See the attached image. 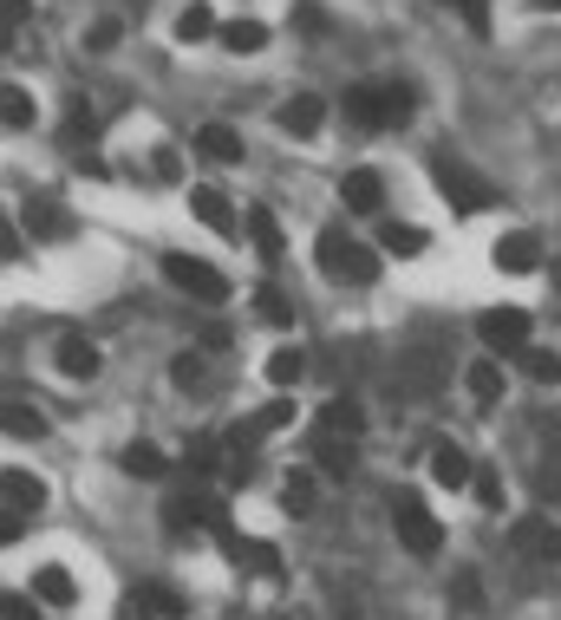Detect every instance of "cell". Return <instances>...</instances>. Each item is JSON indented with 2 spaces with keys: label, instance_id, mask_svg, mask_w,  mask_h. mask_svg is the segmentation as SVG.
I'll return each instance as SVG.
<instances>
[{
  "label": "cell",
  "instance_id": "cell-1",
  "mask_svg": "<svg viewBox=\"0 0 561 620\" xmlns=\"http://www.w3.org/2000/svg\"><path fill=\"white\" fill-rule=\"evenodd\" d=\"M347 118L366 132H385V125H405L412 118V85H352L347 92Z\"/></svg>",
  "mask_w": 561,
  "mask_h": 620
},
{
  "label": "cell",
  "instance_id": "cell-2",
  "mask_svg": "<svg viewBox=\"0 0 561 620\" xmlns=\"http://www.w3.org/2000/svg\"><path fill=\"white\" fill-rule=\"evenodd\" d=\"M431 183L451 197V209H464V216L496 209V183H490V177H477L470 164H457V157H431Z\"/></svg>",
  "mask_w": 561,
  "mask_h": 620
},
{
  "label": "cell",
  "instance_id": "cell-3",
  "mask_svg": "<svg viewBox=\"0 0 561 620\" xmlns=\"http://www.w3.org/2000/svg\"><path fill=\"white\" fill-rule=\"evenodd\" d=\"M314 255H320V269L334 281H379V255L372 249H359V242H347L340 229H320V242H314Z\"/></svg>",
  "mask_w": 561,
  "mask_h": 620
},
{
  "label": "cell",
  "instance_id": "cell-4",
  "mask_svg": "<svg viewBox=\"0 0 561 620\" xmlns=\"http://www.w3.org/2000/svg\"><path fill=\"white\" fill-rule=\"evenodd\" d=\"M392 529H399L405 555H419V561H431V555L444 549V529H437V516L424 509L412 490H405V496H392Z\"/></svg>",
  "mask_w": 561,
  "mask_h": 620
},
{
  "label": "cell",
  "instance_id": "cell-5",
  "mask_svg": "<svg viewBox=\"0 0 561 620\" xmlns=\"http://www.w3.org/2000/svg\"><path fill=\"white\" fill-rule=\"evenodd\" d=\"M163 275H170V287H183L190 301H229V275L222 269H210V262H197V255H163Z\"/></svg>",
  "mask_w": 561,
  "mask_h": 620
},
{
  "label": "cell",
  "instance_id": "cell-6",
  "mask_svg": "<svg viewBox=\"0 0 561 620\" xmlns=\"http://www.w3.org/2000/svg\"><path fill=\"white\" fill-rule=\"evenodd\" d=\"M477 334H484L490 353H522L529 334H536V314H529V307H490V314L477 320Z\"/></svg>",
  "mask_w": 561,
  "mask_h": 620
},
{
  "label": "cell",
  "instance_id": "cell-7",
  "mask_svg": "<svg viewBox=\"0 0 561 620\" xmlns=\"http://www.w3.org/2000/svg\"><path fill=\"white\" fill-rule=\"evenodd\" d=\"M118 614H125V620H183V614H190V601H183L177 588H163V581H144V588L125 595Z\"/></svg>",
  "mask_w": 561,
  "mask_h": 620
},
{
  "label": "cell",
  "instance_id": "cell-8",
  "mask_svg": "<svg viewBox=\"0 0 561 620\" xmlns=\"http://www.w3.org/2000/svg\"><path fill=\"white\" fill-rule=\"evenodd\" d=\"M509 549L555 568V561H561V529L549 523V516H522V523H509Z\"/></svg>",
  "mask_w": 561,
  "mask_h": 620
},
{
  "label": "cell",
  "instance_id": "cell-9",
  "mask_svg": "<svg viewBox=\"0 0 561 620\" xmlns=\"http://www.w3.org/2000/svg\"><path fill=\"white\" fill-rule=\"evenodd\" d=\"M490 262L502 275H536L542 269V235H529V229H509V235H496Z\"/></svg>",
  "mask_w": 561,
  "mask_h": 620
},
{
  "label": "cell",
  "instance_id": "cell-10",
  "mask_svg": "<svg viewBox=\"0 0 561 620\" xmlns=\"http://www.w3.org/2000/svg\"><path fill=\"white\" fill-rule=\"evenodd\" d=\"M20 229H27V242H66L72 216H66V203H53V197H33V203L20 209Z\"/></svg>",
  "mask_w": 561,
  "mask_h": 620
},
{
  "label": "cell",
  "instance_id": "cell-11",
  "mask_svg": "<svg viewBox=\"0 0 561 620\" xmlns=\"http://www.w3.org/2000/svg\"><path fill=\"white\" fill-rule=\"evenodd\" d=\"M163 523H170V536H183V529H197V523H222V503H210L203 490H177V496L163 503Z\"/></svg>",
  "mask_w": 561,
  "mask_h": 620
},
{
  "label": "cell",
  "instance_id": "cell-12",
  "mask_svg": "<svg viewBox=\"0 0 561 620\" xmlns=\"http://www.w3.org/2000/svg\"><path fill=\"white\" fill-rule=\"evenodd\" d=\"M340 203H347L352 216H379V209H385V177H379V170H347Z\"/></svg>",
  "mask_w": 561,
  "mask_h": 620
},
{
  "label": "cell",
  "instance_id": "cell-13",
  "mask_svg": "<svg viewBox=\"0 0 561 620\" xmlns=\"http://www.w3.org/2000/svg\"><path fill=\"white\" fill-rule=\"evenodd\" d=\"M470 477H477V464L464 458V444L437 438V444H431V483H444V490H464Z\"/></svg>",
  "mask_w": 561,
  "mask_h": 620
},
{
  "label": "cell",
  "instance_id": "cell-14",
  "mask_svg": "<svg viewBox=\"0 0 561 620\" xmlns=\"http://www.w3.org/2000/svg\"><path fill=\"white\" fill-rule=\"evenodd\" d=\"M190 209H197V222H203V229H215V235H242L235 203H229L222 190H210V183H197V190H190Z\"/></svg>",
  "mask_w": 561,
  "mask_h": 620
},
{
  "label": "cell",
  "instance_id": "cell-15",
  "mask_svg": "<svg viewBox=\"0 0 561 620\" xmlns=\"http://www.w3.org/2000/svg\"><path fill=\"white\" fill-rule=\"evenodd\" d=\"M320 118H327V105H320L314 92H294V98L275 112V125L287 132V138H314V132H320Z\"/></svg>",
  "mask_w": 561,
  "mask_h": 620
},
{
  "label": "cell",
  "instance_id": "cell-16",
  "mask_svg": "<svg viewBox=\"0 0 561 620\" xmlns=\"http://www.w3.org/2000/svg\"><path fill=\"white\" fill-rule=\"evenodd\" d=\"M222 549H229L235 568H248V575H280V555L268 549V543H255V536H229V529H222Z\"/></svg>",
  "mask_w": 561,
  "mask_h": 620
},
{
  "label": "cell",
  "instance_id": "cell-17",
  "mask_svg": "<svg viewBox=\"0 0 561 620\" xmlns=\"http://www.w3.org/2000/svg\"><path fill=\"white\" fill-rule=\"evenodd\" d=\"M33 595H40V608H72L78 601V581H72L60 561H46V568H33Z\"/></svg>",
  "mask_w": 561,
  "mask_h": 620
},
{
  "label": "cell",
  "instance_id": "cell-18",
  "mask_svg": "<svg viewBox=\"0 0 561 620\" xmlns=\"http://www.w3.org/2000/svg\"><path fill=\"white\" fill-rule=\"evenodd\" d=\"M314 458H320V471H327V477H352L359 444H352V438H340V431H320V438H314Z\"/></svg>",
  "mask_w": 561,
  "mask_h": 620
},
{
  "label": "cell",
  "instance_id": "cell-19",
  "mask_svg": "<svg viewBox=\"0 0 561 620\" xmlns=\"http://www.w3.org/2000/svg\"><path fill=\"white\" fill-rule=\"evenodd\" d=\"M0 496H7L13 509H27V516L46 509V483L33 477V471H0Z\"/></svg>",
  "mask_w": 561,
  "mask_h": 620
},
{
  "label": "cell",
  "instance_id": "cell-20",
  "mask_svg": "<svg viewBox=\"0 0 561 620\" xmlns=\"http://www.w3.org/2000/svg\"><path fill=\"white\" fill-rule=\"evenodd\" d=\"M197 157H210V164H242V132H235V125H203V132H197Z\"/></svg>",
  "mask_w": 561,
  "mask_h": 620
},
{
  "label": "cell",
  "instance_id": "cell-21",
  "mask_svg": "<svg viewBox=\"0 0 561 620\" xmlns=\"http://www.w3.org/2000/svg\"><path fill=\"white\" fill-rule=\"evenodd\" d=\"M60 372L66 379H98V346L85 340V334H66L60 340Z\"/></svg>",
  "mask_w": 561,
  "mask_h": 620
},
{
  "label": "cell",
  "instance_id": "cell-22",
  "mask_svg": "<svg viewBox=\"0 0 561 620\" xmlns=\"http://www.w3.org/2000/svg\"><path fill=\"white\" fill-rule=\"evenodd\" d=\"M248 242H255V255H262V262H280V222H275V209H248Z\"/></svg>",
  "mask_w": 561,
  "mask_h": 620
},
{
  "label": "cell",
  "instance_id": "cell-23",
  "mask_svg": "<svg viewBox=\"0 0 561 620\" xmlns=\"http://www.w3.org/2000/svg\"><path fill=\"white\" fill-rule=\"evenodd\" d=\"M464 392H470L477 406H496V399H502V366H496V359H477V366L464 372Z\"/></svg>",
  "mask_w": 561,
  "mask_h": 620
},
{
  "label": "cell",
  "instance_id": "cell-24",
  "mask_svg": "<svg viewBox=\"0 0 561 620\" xmlns=\"http://www.w3.org/2000/svg\"><path fill=\"white\" fill-rule=\"evenodd\" d=\"M210 33H222V27H215V13H210V0H190V7L177 13V40H183V46H197V40H210Z\"/></svg>",
  "mask_w": 561,
  "mask_h": 620
},
{
  "label": "cell",
  "instance_id": "cell-25",
  "mask_svg": "<svg viewBox=\"0 0 561 620\" xmlns=\"http://www.w3.org/2000/svg\"><path fill=\"white\" fill-rule=\"evenodd\" d=\"M0 431L7 438H46V418H40V406H0Z\"/></svg>",
  "mask_w": 561,
  "mask_h": 620
},
{
  "label": "cell",
  "instance_id": "cell-26",
  "mask_svg": "<svg viewBox=\"0 0 561 620\" xmlns=\"http://www.w3.org/2000/svg\"><path fill=\"white\" fill-rule=\"evenodd\" d=\"M222 46H229V53H262V46H268V27H262V20H229V27H222Z\"/></svg>",
  "mask_w": 561,
  "mask_h": 620
},
{
  "label": "cell",
  "instance_id": "cell-27",
  "mask_svg": "<svg viewBox=\"0 0 561 620\" xmlns=\"http://www.w3.org/2000/svg\"><path fill=\"white\" fill-rule=\"evenodd\" d=\"M379 249H385V255H424V229H412V222H385V229H379Z\"/></svg>",
  "mask_w": 561,
  "mask_h": 620
},
{
  "label": "cell",
  "instance_id": "cell-28",
  "mask_svg": "<svg viewBox=\"0 0 561 620\" xmlns=\"http://www.w3.org/2000/svg\"><path fill=\"white\" fill-rule=\"evenodd\" d=\"M280 503H287L294 516H307V509L320 503V483L307 477V471H287V483H280Z\"/></svg>",
  "mask_w": 561,
  "mask_h": 620
},
{
  "label": "cell",
  "instance_id": "cell-29",
  "mask_svg": "<svg viewBox=\"0 0 561 620\" xmlns=\"http://www.w3.org/2000/svg\"><path fill=\"white\" fill-rule=\"evenodd\" d=\"M320 431H340V438H359L366 431V418L352 399H327V412H320Z\"/></svg>",
  "mask_w": 561,
  "mask_h": 620
},
{
  "label": "cell",
  "instance_id": "cell-30",
  "mask_svg": "<svg viewBox=\"0 0 561 620\" xmlns=\"http://www.w3.org/2000/svg\"><path fill=\"white\" fill-rule=\"evenodd\" d=\"M0 125H7V132H27V125H33V98H27L20 85H0Z\"/></svg>",
  "mask_w": 561,
  "mask_h": 620
},
{
  "label": "cell",
  "instance_id": "cell-31",
  "mask_svg": "<svg viewBox=\"0 0 561 620\" xmlns=\"http://www.w3.org/2000/svg\"><path fill=\"white\" fill-rule=\"evenodd\" d=\"M300 372H307L300 346H280V353H268V379H275L280 392H287V386H300Z\"/></svg>",
  "mask_w": 561,
  "mask_h": 620
},
{
  "label": "cell",
  "instance_id": "cell-32",
  "mask_svg": "<svg viewBox=\"0 0 561 620\" xmlns=\"http://www.w3.org/2000/svg\"><path fill=\"white\" fill-rule=\"evenodd\" d=\"M125 471L144 477V483H157L163 477V451H157V444H131V451H125Z\"/></svg>",
  "mask_w": 561,
  "mask_h": 620
},
{
  "label": "cell",
  "instance_id": "cell-33",
  "mask_svg": "<svg viewBox=\"0 0 561 620\" xmlns=\"http://www.w3.org/2000/svg\"><path fill=\"white\" fill-rule=\"evenodd\" d=\"M27 13H33V0H0V53H13V33L27 27Z\"/></svg>",
  "mask_w": 561,
  "mask_h": 620
},
{
  "label": "cell",
  "instance_id": "cell-34",
  "mask_svg": "<svg viewBox=\"0 0 561 620\" xmlns=\"http://www.w3.org/2000/svg\"><path fill=\"white\" fill-rule=\"evenodd\" d=\"M215 464H222V444H210V438H197V444H190V458H183V471H190V477H210Z\"/></svg>",
  "mask_w": 561,
  "mask_h": 620
},
{
  "label": "cell",
  "instance_id": "cell-35",
  "mask_svg": "<svg viewBox=\"0 0 561 620\" xmlns=\"http://www.w3.org/2000/svg\"><path fill=\"white\" fill-rule=\"evenodd\" d=\"M150 177H157V183H183V157H177L170 144H157V150H150Z\"/></svg>",
  "mask_w": 561,
  "mask_h": 620
},
{
  "label": "cell",
  "instance_id": "cell-36",
  "mask_svg": "<svg viewBox=\"0 0 561 620\" xmlns=\"http://www.w3.org/2000/svg\"><path fill=\"white\" fill-rule=\"evenodd\" d=\"M170 386H177V392H197V386H203V359H197V353L170 359Z\"/></svg>",
  "mask_w": 561,
  "mask_h": 620
},
{
  "label": "cell",
  "instance_id": "cell-37",
  "mask_svg": "<svg viewBox=\"0 0 561 620\" xmlns=\"http://www.w3.org/2000/svg\"><path fill=\"white\" fill-rule=\"evenodd\" d=\"M522 372H529L536 386H549V379H561V359L555 353H529V346H522Z\"/></svg>",
  "mask_w": 561,
  "mask_h": 620
},
{
  "label": "cell",
  "instance_id": "cell-38",
  "mask_svg": "<svg viewBox=\"0 0 561 620\" xmlns=\"http://www.w3.org/2000/svg\"><path fill=\"white\" fill-rule=\"evenodd\" d=\"M255 307H262V320H275V327H287V320H294V301H287V294H275V287H262V294H255Z\"/></svg>",
  "mask_w": 561,
  "mask_h": 620
},
{
  "label": "cell",
  "instance_id": "cell-39",
  "mask_svg": "<svg viewBox=\"0 0 561 620\" xmlns=\"http://www.w3.org/2000/svg\"><path fill=\"white\" fill-rule=\"evenodd\" d=\"M27 523H33L27 509H13V503H0V549H13V543L27 536Z\"/></svg>",
  "mask_w": 561,
  "mask_h": 620
},
{
  "label": "cell",
  "instance_id": "cell-40",
  "mask_svg": "<svg viewBox=\"0 0 561 620\" xmlns=\"http://www.w3.org/2000/svg\"><path fill=\"white\" fill-rule=\"evenodd\" d=\"M0 620H40V595H0Z\"/></svg>",
  "mask_w": 561,
  "mask_h": 620
},
{
  "label": "cell",
  "instance_id": "cell-41",
  "mask_svg": "<svg viewBox=\"0 0 561 620\" xmlns=\"http://www.w3.org/2000/svg\"><path fill=\"white\" fill-rule=\"evenodd\" d=\"M470 490H477V503H484V509H502V477H496V471H477Z\"/></svg>",
  "mask_w": 561,
  "mask_h": 620
},
{
  "label": "cell",
  "instance_id": "cell-42",
  "mask_svg": "<svg viewBox=\"0 0 561 620\" xmlns=\"http://www.w3.org/2000/svg\"><path fill=\"white\" fill-rule=\"evenodd\" d=\"M118 33H125L118 20H92V33H85V46H92V53H105V46H118Z\"/></svg>",
  "mask_w": 561,
  "mask_h": 620
},
{
  "label": "cell",
  "instance_id": "cell-43",
  "mask_svg": "<svg viewBox=\"0 0 561 620\" xmlns=\"http://www.w3.org/2000/svg\"><path fill=\"white\" fill-rule=\"evenodd\" d=\"M451 7L470 20V33H490V7H484V0H451Z\"/></svg>",
  "mask_w": 561,
  "mask_h": 620
},
{
  "label": "cell",
  "instance_id": "cell-44",
  "mask_svg": "<svg viewBox=\"0 0 561 620\" xmlns=\"http://www.w3.org/2000/svg\"><path fill=\"white\" fill-rule=\"evenodd\" d=\"M20 249H27V235H20V229L0 216V262H20Z\"/></svg>",
  "mask_w": 561,
  "mask_h": 620
},
{
  "label": "cell",
  "instance_id": "cell-45",
  "mask_svg": "<svg viewBox=\"0 0 561 620\" xmlns=\"http://www.w3.org/2000/svg\"><path fill=\"white\" fill-rule=\"evenodd\" d=\"M457 608H484V588H477V575H457Z\"/></svg>",
  "mask_w": 561,
  "mask_h": 620
},
{
  "label": "cell",
  "instance_id": "cell-46",
  "mask_svg": "<svg viewBox=\"0 0 561 620\" xmlns=\"http://www.w3.org/2000/svg\"><path fill=\"white\" fill-rule=\"evenodd\" d=\"M294 13H300V27H307V33H327V13H320V7H314V0H300V7H294Z\"/></svg>",
  "mask_w": 561,
  "mask_h": 620
},
{
  "label": "cell",
  "instance_id": "cell-47",
  "mask_svg": "<svg viewBox=\"0 0 561 620\" xmlns=\"http://www.w3.org/2000/svg\"><path fill=\"white\" fill-rule=\"evenodd\" d=\"M536 7H542V13H561V0H536Z\"/></svg>",
  "mask_w": 561,
  "mask_h": 620
}]
</instances>
